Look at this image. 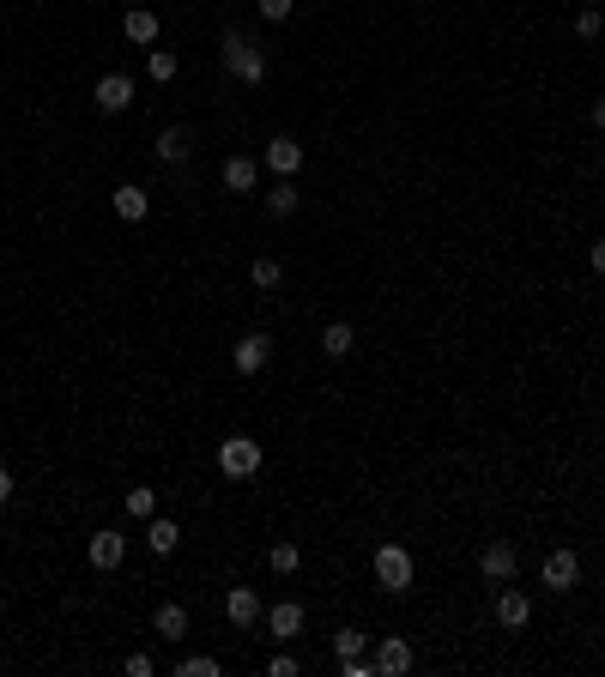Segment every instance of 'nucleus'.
<instances>
[{
	"instance_id": "f03ea898",
	"label": "nucleus",
	"mask_w": 605,
	"mask_h": 677,
	"mask_svg": "<svg viewBox=\"0 0 605 677\" xmlns=\"http://www.w3.org/2000/svg\"><path fill=\"white\" fill-rule=\"evenodd\" d=\"M219 472H224V478H255V472H261V441H255V436H224Z\"/></svg>"
},
{
	"instance_id": "2eb2a0df",
	"label": "nucleus",
	"mask_w": 605,
	"mask_h": 677,
	"mask_svg": "<svg viewBox=\"0 0 605 677\" xmlns=\"http://www.w3.org/2000/svg\"><path fill=\"white\" fill-rule=\"evenodd\" d=\"M188 152H194L188 127H163V134H158V158L163 163H188Z\"/></svg>"
},
{
	"instance_id": "4be33fe9",
	"label": "nucleus",
	"mask_w": 605,
	"mask_h": 677,
	"mask_svg": "<svg viewBox=\"0 0 605 677\" xmlns=\"http://www.w3.org/2000/svg\"><path fill=\"white\" fill-rule=\"evenodd\" d=\"M266 562H273V575H297V569H302V551H297V544H273V551H266Z\"/></svg>"
},
{
	"instance_id": "473e14b6",
	"label": "nucleus",
	"mask_w": 605,
	"mask_h": 677,
	"mask_svg": "<svg viewBox=\"0 0 605 677\" xmlns=\"http://www.w3.org/2000/svg\"><path fill=\"white\" fill-rule=\"evenodd\" d=\"M0 502H13V472L0 466Z\"/></svg>"
},
{
	"instance_id": "aec40b11",
	"label": "nucleus",
	"mask_w": 605,
	"mask_h": 677,
	"mask_svg": "<svg viewBox=\"0 0 605 677\" xmlns=\"http://www.w3.org/2000/svg\"><path fill=\"white\" fill-rule=\"evenodd\" d=\"M224 188H230V194H248V188H255V158H230L224 163Z\"/></svg>"
},
{
	"instance_id": "6e6552de",
	"label": "nucleus",
	"mask_w": 605,
	"mask_h": 677,
	"mask_svg": "<svg viewBox=\"0 0 605 677\" xmlns=\"http://www.w3.org/2000/svg\"><path fill=\"white\" fill-rule=\"evenodd\" d=\"M266 357H273V338H266V333H248V338H237V357H230V363H237L242 376H261Z\"/></svg>"
},
{
	"instance_id": "6ab92c4d",
	"label": "nucleus",
	"mask_w": 605,
	"mask_h": 677,
	"mask_svg": "<svg viewBox=\"0 0 605 677\" xmlns=\"http://www.w3.org/2000/svg\"><path fill=\"white\" fill-rule=\"evenodd\" d=\"M145 206H152V199H145V188H116V218L140 224V218H145Z\"/></svg>"
},
{
	"instance_id": "39448f33",
	"label": "nucleus",
	"mask_w": 605,
	"mask_h": 677,
	"mask_svg": "<svg viewBox=\"0 0 605 677\" xmlns=\"http://www.w3.org/2000/svg\"><path fill=\"white\" fill-rule=\"evenodd\" d=\"M91 97H98V109H103V116H121V109L134 103V79H127V73H103Z\"/></svg>"
},
{
	"instance_id": "9b49d317",
	"label": "nucleus",
	"mask_w": 605,
	"mask_h": 677,
	"mask_svg": "<svg viewBox=\"0 0 605 677\" xmlns=\"http://www.w3.org/2000/svg\"><path fill=\"white\" fill-rule=\"evenodd\" d=\"M266 170H279V176H297V170H302V145L291 140V134L266 140Z\"/></svg>"
},
{
	"instance_id": "7c9ffc66",
	"label": "nucleus",
	"mask_w": 605,
	"mask_h": 677,
	"mask_svg": "<svg viewBox=\"0 0 605 677\" xmlns=\"http://www.w3.org/2000/svg\"><path fill=\"white\" fill-rule=\"evenodd\" d=\"M127 677H152V659H145V654H127Z\"/></svg>"
},
{
	"instance_id": "f8f14e48",
	"label": "nucleus",
	"mask_w": 605,
	"mask_h": 677,
	"mask_svg": "<svg viewBox=\"0 0 605 677\" xmlns=\"http://www.w3.org/2000/svg\"><path fill=\"white\" fill-rule=\"evenodd\" d=\"M121 557H127L121 533H91V569H121Z\"/></svg>"
},
{
	"instance_id": "9d476101",
	"label": "nucleus",
	"mask_w": 605,
	"mask_h": 677,
	"mask_svg": "<svg viewBox=\"0 0 605 677\" xmlns=\"http://www.w3.org/2000/svg\"><path fill=\"white\" fill-rule=\"evenodd\" d=\"M526 617H533V598H526L521 587H497V623H503V629H521Z\"/></svg>"
},
{
	"instance_id": "cd10ccee",
	"label": "nucleus",
	"mask_w": 605,
	"mask_h": 677,
	"mask_svg": "<svg viewBox=\"0 0 605 677\" xmlns=\"http://www.w3.org/2000/svg\"><path fill=\"white\" fill-rule=\"evenodd\" d=\"M575 31H582V37H600V31H605L600 6H582V13H575Z\"/></svg>"
},
{
	"instance_id": "f257e3e1",
	"label": "nucleus",
	"mask_w": 605,
	"mask_h": 677,
	"mask_svg": "<svg viewBox=\"0 0 605 677\" xmlns=\"http://www.w3.org/2000/svg\"><path fill=\"white\" fill-rule=\"evenodd\" d=\"M219 55H224V67H230V79H242V85H261V79H266V55L242 37V31H224V37H219Z\"/></svg>"
},
{
	"instance_id": "f3484780",
	"label": "nucleus",
	"mask_w": 605,
	"mask_h": 677,
	"mask_svg": "<svg viewBox=\"0 0 605 677\" xmlns=\"http://www.w3.org/2000/svg\"><path fill=\"white\" fill-rule=\"evenodd\" d=\"M152 629H158L163 641H182V635H188V611H182V605H158V617H152Z\"/></svg>"
},
{
	"instance_id": "b1692460",
	"label": "nucleus",
	"mask_w": 605,
	"mask_h": 677,
	"mask_svg": "<svg viewBox=\"0 0 605 677\" xmlns=\"http://www.w3.org/2000/svg\"><path fill=\"white\" fill-rule=\"evenodd\" d=\"M333 659H363V629H340V635H333Z\"/></svg>"
},
{
	"instance_id": "7ed1b4c3",
	"label": "nucleus",
	"mask_w": 605,
	"mask_h": 677,
	"mask_svg": "<svg viewBox=\"0 0 605 677\" xmlns=\"http://www.w3.org/2000/svg\"><path fill=\"white\" fill-rule=\"evenodd\" d=\"M376 580H382V593H412V551L405 544H382L376 551Z\"/></svg>"
},
{
	"instance_id": "20e7f679",
	"label": "nucleus",
	"mask_w": 605,
	"mask_h": 677,
	"mask_svg": "<svg viewBox=\"0 0 605 677\" xmlns=\"http://www.w3.org/2000/svg\"><path fill=\"white\" fill-rule=\"evenodd\" d=\"M479 569H484V580H490V587H503V580L521 575V557H515V544H503V538H497V544H484Z\"/></svg>"
},
{
	"instance_id": "72a5a7b5",
	"label": "nucleus",
	"mask_w": 605,
	"mask_h": 677,
	"mask_svg": "<svg viewBox=\"0 0 605 677\" xmlns=\"http://www.w3.org/2000/svg\"><path fill=\"white\" fill-rule=\"evenodd\" d=\"M593 127H605V97H593Z\"/></svg>"
},
{
	"instance_id": "c85d7f7f",
	"label": "nucleus",
	"mask_w": 605,
	"mask_h": 677,
	"mask_svg": "<svg viewBox=\"0 0 605 677\" xmlns=\"http://www.w3.org/2000/svg\"><path fill=\"white\" fill-rule=\"evenodd\" d=\"M291 6H297V0H261V19L279 24V19H291Z\"/></svg>"
},
{
	"instance_id": "2f4dec72",
	"label": "nucleus",
	"mask_w": 605,
	"mask_h": 677,
	"mask_svg": "<svg viewBox=\"0 0 605 677\" xmlns=\"http://www.w3.org/2000/svg\"><path fill=\"white\" fill-rule=\"evenodd\" d=\"M587 260H593V273H600V279H605V236L593 242V255H587Z\"/></svg>"
},
{
	"instance_id": "bb28decb",
	"label": "nucleus",
	"mask_w": 605,
	"mask_h": 677,
	"mask_svg": "<svg viewBox=\"0 0 605 677\" xmlns=\"http://www.w3.org/2000/svg\"><path fill=\"white\" fill-rule=\"evenodd\" d=\"M176 672H182V677H219V659H206V654H194V659H182Z\"/></svg>"
},
{
	"instance_id": "4468645a",
	"label": "nucleus",
	"mask_w": 605,
	"mask_h": 677,
	"mask_svg": "<svg viewBox=\"0 0 605 677\" xmlns=\"http://www.w3.org/2000/svg\"><path fill=\"white\" fill-rule=\"evenodd\" d=\"M145 544H152V557H170V551L182 544V526L176 520H163V515H152L145 520Z\"/></svg>"
},
{
	"instance_id": "a211bd4d",
	"label": "nucleus",
	"mask_w": 605,
	"mask_h": 677,
	"mask_svg": "<svg viewBox=\"0 0 605 677\" xmlns=\"http://www.w3.org/2000/svg\"><path fill=\"white\" fill-rule=\"evenodd\" d=\"M351 345H358V333H351V320H333L321 333V351L327 357H351Z\"/></svg>"
},
{
	"instance_id": "5701e85b",
	"label": "nucleus",
	"mask_w": 605,
	"mask_h": 677,
	"mask_svg": "<svg viewBox=\"0 0 605 677\" xmlns=\"http://www.w3.org/2000/svg\"><path fill=\"white\" fill-rule=\"evenodd\" d=\"M145 73H152L158 85H170L176 79V55H170V49H152V55H145Z\"/></svg>"
},
{
	"instance_id": "c756f323",
	"label": "nucleus",
	"mask_w": 605,
	"mask_h": 677,
	"mask_svg": "<svg viewBox=\"0 0 605 677\" xmlns=\"http://www.w3.org/2000/svg\"><path fill=\"white\" fill-rule=\"evenodd\" d=\"M266 677H297V659H291V654H279L273 665H266Z\"/></svg>"
},
{
	"instance_id": "423d86ee",
	"label": "nucleus",
	"mask_w": 605,
	"mask_h": 677,
	"mask_svg": "<svg viewBox=\"0 0 605 677\" xmlns=\"http://www.w3.org/2000/svg\"><path fill=\"white\" fill-rule=\"evenodd\" d=\"M575 580H582V557H575V551H551V557H544V587H551V593H569Z\"/></svg>"
},
{
	"instance_id": "393cba45",
	"label": "nucleus",
	"mask_w": 605,
	"mask_h": 677,
	"mask_svg": "<svg viewBox=\"0 0 605 677\" xmlns=\"http://www.w3.org/2000/svg\"><path fill=\"white\" fill-rule=\"evenodd\" d=\"M127 515H134V520H152V515H158V496H152L145 484H134V490H127Z\"/></svg>"
},
{
	"instance_id": "ddd939ff",
	"label": "nucleus",
	"mask_w": 605,
	"mask_h": 677,
	"mask_svg": "<svg viewBox=\"0 0 605 677\" xmlns=\"http://www.w3.org/2000/svg\"><path fill=\"white\" fill-rule=\"evenodd\" d=\"M224 617L237 623V629H248V623L261 617V598H255V587H230V598H224Z\"/></svg>"
},
{
	"instance_id": "1a4fd4ad",
	"label": "nucleus",
	"mask_w": 605,
	"mask_h": 677,
	"mask_svg": "<svg viewBox=\"0 0 605 677\" xmlns=\"http://www.w3.org/2000/svg\"><path fill=\"white\" fill-rule=\"evenodd\" d=\"M266 635H279V641H297L302 635V605H297V598H279V605L266 611Z\"/></svg>"
},
{
	"instance_id": "f704fd0d",
	"label": "nucleus",
	"mask_w": 605,
	"mask_h": 677,
	"mask_svg": "<svg viewBox=\"0 0 605 677\" xmlns=\"http://www.w3.org/2000/svg\"><path fill=\"white\" fill-rule=\"evenodd\" d=\"M582 6H587V0H582Z\"/></svg>"
},
{
	"instance_id": "0eeeda50",
	"label": "nucleus",
	"mask_w": 605,
	"mask_h": 677,
	"mask_svg": "<svg viewBox=\"0 0 605 677\" xmlns=\"http://www.w3.org/2000/svg\"><path fill=\"white\" fill-rule=\"evenodd\" d=\"M405 672H412V641L387 635L382 647H376V677H405Z\"/></svg>"
},
{
	"instance_id": "dca6fc26",
	"label": "nucleus",
	"mask_w": 605,
	"mask_h": 677,
	"mask_svg": "<svg viewBox=\"0 0 605 677\" xmlns=\"http://www.w3.org/2000/svg\"><path fill=\"white\" fill-rule=\"evenodd\" d=\"M121 31H127V42H158V13H145V6H134V13L121 19Z\"/></svg>"
},
{
	"instance_id": "412c9836",
	"label": "nucleus",
	"mask_w": 605,
	"mask_h": 677,
	"mask_svg": "<svg viewBox=\"0 0 605 677\" xmlns=\"http://www.w3.org/2000/svg\"><path fill=\"white\" fill-rule=\"evenodd\" d=\"M297 188H291V176L279 181V188H273V194H266V212H273V218H291V212H297Z\"/></svg>"
},
{
	"instance_id": "a878e982",
	"label": "nucleus",
	"mask_w": 605,
	"mask_h": 677,
	"mask_svg": "<svg viewBox=\"0 0 605 677\" xmlns=\"http://www.w3.org/2000/svg\"><path fill=\"white\" fill-rule=\"evenodd\" d=\"M248 279H255V284H261V291H273V284H279L284 279V266H279V260H255V266H248Z\"/></svg>"
}]
</instances>
